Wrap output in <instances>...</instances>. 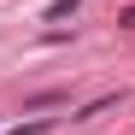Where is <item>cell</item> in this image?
Segmentation results:
<instances>
[{
	"label": "cell",
	"mask_w": 135,
	"mask_h": 135,
	"mask_svg": "<svg viewBox=\"0 0 135 135\" xmlns=\"http://www.w3.org/2000/svg\"><path fill=\"white\" fill-rule=\"evenodd\" d=\"M76 6H82V0H53V6H47V24H59V18H71Z\"/></svg>",
	"instance_id": "cell-1"
},
{
	"label": "cell",
	"mask_w": 135,
	"mask_h": 135,
	"mask_svg": "<svg viewBox=\"0 0 135 135\" xmlns=\"http://www.w3.org/2000/svg\"><path fill=\"white\" fill-rule=\"evenodd\" d=\"M6 135H47V123H24V129H6Z\"/></svg>",
	"instance_id": "cell-2"
}]
</instances>
